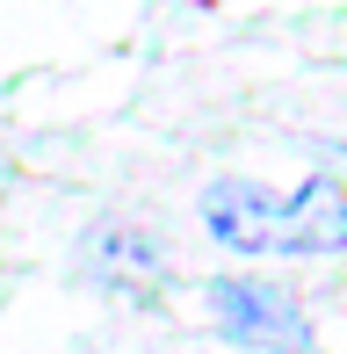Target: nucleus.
I'll return each instance as SVG.
<instances>
[{
	"label": "nucleus",
	"mask_w": 347,
	"mask_h": 354,
	"mask_svg": "<svg viewBox=\"0 0 347 354\" xmlns=\"http://www.w3.org/2000/svg\"><path fill=\"white\" fill-rule=\"evenodd\" d=\"M203 224L232 253H340L347 246V203L326 174L304 181L297 196H275L261 181H210Z\"/></svg>",
	"instance_id": "f257e3e1"
},
{
	"label": "nucleus",
	"mask_w": 347,
	"mask_h": 354,
	"mask_svg": "<svg viewBox=\"0 0 347 354\" xmlns=\"http://www.w3.org/2000/svg\"><path fill=\"white\" fill-rule=\"evenodd\" d=\"M203 297H210V318L232 347H246V354H319V333H311L304 304L290 289H275L261 275H217Z\"/></svg>",
	"instance_id": "f03ea898"
}]
</instances>
